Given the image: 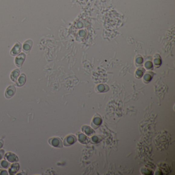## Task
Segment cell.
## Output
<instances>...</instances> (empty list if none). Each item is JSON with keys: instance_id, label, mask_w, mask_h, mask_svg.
<instances>
[{"instance_id": "obj_6", "label": "cell", "mask_w": 175, "mask_h": 175, "mask_svg": "<svg viewBox=\"0 0 175 175\" xmlns=\"http://www.w3.org/2000/svg\"><path fill=\"white\" fill-rule=\"evenodd\" d=\"M33 42L31 39H28L24 42L23 45V51L29 54L32 48Z\"/></svg>"}, {"instance_id": "obj_12", "label": "cell", "mask_w": 175, "mask_h": 175, "mask_svg": "<svg viewBox=\"0 0 175 175\" xmlns=\"http://www.w3.org/2000/svg\"><path fill=\"white\" fill-rule=\"evenodd\" d=\"M0 175H7L8 173L7 170H0Z\"/></svg>"}, {"instance_id": "obj_9", "label": "cell", "mask_w": 175, "mask_h": 175, "mask_svg": "<svg viewBox=\"0 0 175 175\" xmlns=\"http://www.w3.org/2000/svg\"><path fill=\"white\" fill-rule=\"evenodd\" d=\"M20 71L19 69L14 70L10 74V79L12 81L16 82L19 76H20Z\"/></svg>"}, {"instance_id": "obj_10", "label": "cell", "mask_w": 175, "mask_h": 175, "mask_svg": "<svg viewBox=\"0 0 175 175\" xmlns=\"http://www.w3.org/2000/svg\"><path fill=\"white\" fill-rule=\"evenodd\" d=\"M10 163L7 160H0V168L6 169L10 167Z\"/></svg>"}, {"instance_id": "obj_13", "label": "cell", "mask_w": 175, "mask_h": 175, "mask_svg": "<svg viewBox=\"0 0 175 175\" xmlns=\"http://www.w3.org/2000/svg\"><path fill=\"white\" fill-rule=\"evenodd\" d=\"M4 141L3 139H0V149L2 148V147L3 146Z\"/></svg>"}, {"instance_id": "obj_4", "label": "cell", "mask_w": 175, "mask_h": 175, "mask_svg": "<svg viewBox=\"0 0 175 175\" xmlns=\"http://www.w3.org/2000/svg\"><path fill=\"white\" fill-rule=\"evenodd\" d=\"M16 92V89L14 85H10L7 87L5 90V96L7 99H10L12 98Z\"/></svg>"}, {"instance_id": "obj_2", "label": "cell", "mask_w": 175, "mask_h": 175, "mask_svg": "<svg viewBox=\"0 0 175 175\" xmlns=\"http://www.w3.org/2000/svg\"><path fill=\"white\" fill-rule=\"evenodd\" d=\"M26 59V54L23 53H21L18 54L15 59V63L17 67H21L22 66Z\"/></svg>"}, {"instance_id": "obj_7", "label": "cell", "mask_w": 175, "mask_h": 175, "mask_svg": "<svg viewBox=\"0 0 175 175\" xmlns=\"http://www.w3.org/2000/svg\"><path fill=\"white\" fill-rule=\"evenodd\" d=\"M20 168V165L18 163H15L10 165V167L9 168V173L10 175H14L17 173Z\"/></svg>"}, {"instance_id": "obj_5", "label": "cell", "mask_w": 175, "mask_h": 175, "mask_svg": "<svg viewBox=\"0 0 175 175\" xmlns=\"http://www.w3.org/2000/svg\"><path fill=\"white\" fill-rule=\"evenodd\" d=\"M4 158L5 160H7L8 161L11 162V163L17 162L19 161V158L14 153H11V152L6 153L5 156H4Z\"/></svg>"}, {"instance_id": "obj_11", "label": "cell", "mask_w": 175, "mask_h": 175, "mask_svg": "<svg viewBox=\"0 0 175 175\" xmlns=\"http://www.w3.org/2000/svg\"><path fill=\"white\" fill-rule=\"evenodd\" d=\"M5 154V151L4 150H0V160H2Z\"/></svg>"}, {"instance_id": "obj_1", "label": "cell", "mask_w": 175, "mask_h": 175, "mask_svg": "<svg viewBox=\"0 0 175 175\" xmlns=\"http://www.w3.org/2000/svg\"><path fill=\"white\" fill-rule=\"evenodd\" d=\"M22 44L20 42L17 41L15 43L13 47L11 48V50L10 51V54L11 56H15L19 54L21 51L22 50Z\"/></svg>"}, {"instance_id": "obj_3", "label": "cell", "mask_w": 175, "mask_h": 175, "mask_svg": "<svg viewBox=\"0 0 175 175\" xmlns=\"http://www.w3.org/2000/svg\"><path fill=\"white\" fill-rule=\"evenodd\" d=\"M48 143L50 145L54 147L61 148L62 147V142L60 138L57 137L50 138L48 140Z\"/></svg>"}, {"instance_id": "obj_8", "label": "cell", "mask_w": 175, "mask_h": 175, "mask_svg": "<svg viewBox=\"0 0 175 175\" xmlns=\"http://www.w3.org/2000/svg\"><path fill=\"white\" fill-rule=\"evenodd\" d=\"M26 81V75L24 73H22L18 79L17 81H16V85L18 87L23 86L25 83Z\"/></svg>"}]
</instances>
